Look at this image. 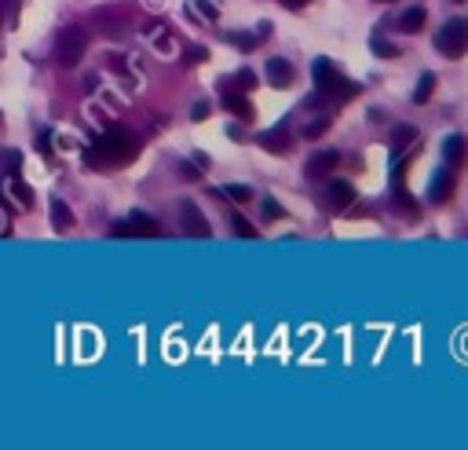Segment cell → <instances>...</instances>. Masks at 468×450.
<instances>
[{"label":"cell","mask_w":468,"mask_h":450,"mask_svg":"<svg viewBox=\"0 0 468 450\" xmlns=\"http://www.w3.org/2000/svg\"><path fill=\"white\" fill-rule=\"evenodd\" d=\"M135 154H140V143H135V139L125 132V128H110V132L99 136V139L88 147L84 162H88L92 168H117V165L135 162Z\"/></svg>","instance_id":"1"},{"label":"cell","mask_w":468,"mask_h":450,"mask_svg":"<svg viewBox=\"0 0 468 450\" xmlns=\"http://www.w3.org/2000/svg\"><path fill=\"white\" fill-rule=\"evenodd\" d=\"M311 77H315V84H318V92H322V95H333L337 103H351L359 92H363V84L348 81L344 73L333 66V59H315V62H311Z\"/></svg>","instance_id":"2"},{"label":"cell","mask_w":468,"mask_h":450,"mask_svg":"<svg viewBox=\"0 0 468 450\" xmlns=\"http://www.w3.org/2000/svg\"><path fill=\"white\" fill-rule=\"evenodd\" d=\"M435 51L446 55V59L468 55V18H450V23H443L439 34H435Z\"/></svg>","instance_id":"3"},{"label":"cell","mask_w":468,"mask_h":450,"mask_svg":"<svg viewBox=\"0 0 468 450\" xmlns=\"http://www.w3.org/2000/svg\"><path fill=\"white\" fill-rule=\"evenodd\" d=\"M84 51H88V34H84L81 26L59 29V37H55V62L59 66H77L84 59Z\"/></svg>","instance_id":"4"},{"label":"cell","mask_w":468,"mask_h":450,"mask_svg":"<svg viewBox=\"0 0 468 450\" xmlns=\"http://www.w3.org/2000/svg\"><path fill=\"white\" fill-rule=\"evenodd\" d=\"M157 231H161V227H157V220L146 216V212H140V209L129 216V223H114V238H154Z\"/></svg>","instance_id":"5"},{"label":"cell","mask_w":468,"mask_h":450,"mask_svg":"<svg viewBox=\"0 0 468 450\" xmlns=\"http://www.w3.org/2000/svg\"><path fill=\"white\" fill-rule=\"evenodd\" d=\"M179 223H183V231L190 234V238H209V220L201 216V209L194 205V201H183L179 205Z\"/></svg>","instance_id":"6"},{"label":"cell","mask_w":468,"mask_h":450,"mask_svg":"<svg viewBox=\"0 0 468 450\" xmlns=\"http://www.w3.org/2000/svg\"><path fill=\"white\" fill-rule=\"evenodd\" d=\"M260 147L271 150V154H289L293 150V132L285 125H274L268 132H260Z\"/></svg>","instance_id":"7"},{"label":"cell","mask_w":468,"mask_h":450,"mask_svg":"<svg viewBox=\"0 0 468 450\" xmlns=\"http://www.w3.org/2000/svg\"><path fill=\"white\" fill-rule=\"evenodd\" d=\"M263 77H268L271 88H289L293 84V62H285V59H268L263 62Z\"/></svg>","instance_id":"8"},{"label":"cell","mask_w":468,"mask_h":450,"mask_svg":"<svg viewBox=\"0 0 468 450\" xmlns=\"http://www.w3.org/2000/svg\"><path fill=\"white\" fill-rule=\"evenodd\" d=\"M4 190H8V195H12V201H15L18 209H34L37 195H34V187H29L26 179H18V176L12 173V176L4 179Z\"/></svg>","instance_id":"9"},{"label":"cell","mask_w":468,"mask_h":450,"mask_svg":"<svg viewBox=\"0 0 468 450\" xmlns=\"http://www.w3.org/2000/svg\"><path fill=\"white\" fill-rule=\"evenodd\" d=\"M443 158H446V165H450V168H457V165L468 158V139L457 136V132L446 136V139H443Z\"/></svg>","instance_id":"10"},{"label":"cell","mask_w":468,"mask_h":450,"mask_svg":"<svg viewBox=\"0 0 468 450\" xmlns=\"http://www.w3.org/2000/svg\"><path fill=\"white\" fill-rule=\"evenodd\" d=\"M326 195H329V201H333L337 209H351V201H355V187H351V179H329Z\"/></svg>","instance_id":"11"},{"label":"cell","mask_w":468,"mask_h":450,"mask_svg":"<svg viewBox=\"0 0 468 450\" xmlns=\"http://www.w3.org/2000/svg\"><path fill=\"white\" fill-rule=\"evenodd\" d=\"M223 106H227V110L234 114V117H242V121H252V117H257V110H252V103L246 99V95H242L238 88L234 92H223Z\"/></svg>","instance_id":"12"},{"label":"cell","mask_w":468,"mask_h":450,"mask_svg":"<svg viewBox=\"0 0 468 450\" xmlns=\"http://www.w3.org/2000/svg\"><path fill=\"white\" fill-rule=\"evenodd\" d=\"M450 195H454V173H450V168H443V173H435V176H432L428 198H432V201H446Z\"/></svg>","instance_id":"13"},{"label":"cell","mask_w":468,"mask_h":450,"mask_svg":"<svg viewBox=\"0 0 468 450\" xmlns=\"http://www.w3.org/2000/svg\"><path fill=\"white\" fill-rule=\"evenodd\" d=\"M337 162H340V154H337V150H322V154H315L311 162H307V168H304V173L311 176V179H318L322 173H329V168H333Z\"/></svg>","instance_id":"14"},{"label":"cell","mask_w":468,"mask_h":450,"mask_svg":"<svg viewBox=\"0 0 468 450\" xmlns=\"http://www.w3.org/2000/svg\"><path fill=\"white\" fill-rule=\"evenodd\" d=\"M395 187V205H399V216H406L410 223H417L421 220V209H417V201H413L406 190H402V184H391Z\"/></svg>","instance_id":"15"},{"label":"cell","mask_w":468,"mask_h":450,"mask_svg":"<svg viewBox=\"0 0 468 450\" xmlns=\"http://www.w3.org/2000/svg\"><path fill=\"white\" fill-rule=\"evenodd\" d=\"M51 227L55 231H70L73 227V212L66 201H59V198H51Z\"/></svg>","instance_id":"16"},{"label":"cell","mask_w":468,"mask_h":450,"mask_svg":"<svg viewBox=\"0 0 468 450\" xmlns=\"http://www.w3.org/2000/svg\"><path fill=\"white\" fill-rule=\"evenodd\" d=\"M424 18H428V15H424V8L413 4V8H406V12L399 15V29H402V34H417V29L424 26Z\"/></svg>","instance_id":"17"},{"label":"cell","mask_w":468,"mask_h":450,"mask_svg":"<svg viewBox=\"0 0 468 450\" xmlns=\"http://www.w3.org/2000/svg\"><path fill=\"white\" fill-rule=\"evenodd\" d=\"M369 51H374V55H380V59H399V55H402V48H399V45H391V40H388V37H380V34L369 37Z\"/></svg>","instance_id":"18"},{"label":"cell","mask_w":468,"mask_h":450,"mask_svg":"<svg viewBox=\"0 0 468 450\" xmlns=\"http://www.w3.org/2000/svg\"><path fill=\"white\" fill-rule=\"evenodd\" d=\"M432 92H435V73H421L417 77V88H413V103L424 106L432 99Z\"/></svg>","instance_id":"19"},{"label":"cell","mask_w":468,"mask_h":450,"mask_svg":"<svg viewBox=\"0 0 468 450\" xmlns=\"http://www.w3.org/2000/svg\"><path fill=\"white\" fill-rule=\"evenodd\" d=\"M190 12H194L198 18H205V23H216L220 18V8L212 4V0H190Z\"/></svg>","instance_id":"20"},{"label":"cell","mask_w":468,"mask_h":450,"mask_svg":"<svg viewBox=\"0 0 468 450\" xmlns=\"http://www.w3.org/2000/svg\"><path fill=\"white\" fill-rule=\"evenodd\" d=\"M413 139H417V128H410V125H399L395 132H391V147L402 150V147H410Z\"/></svg>","instance_id":"21"},{"label":"cell","mask_w":468,"mask_h":450,"mask_svg":"<svg viewBox=\"0 0 468 450\" xmlns=\"http://www.w3.org/2000/svg\"><path fill=\"white\" fill-rule=\"evenodd\" d=\"M18 165H23V154H18V150H4V154H0V173L4 176L18 173Z\"/></svg>","instance_id":"22"},{"label":"cell","mask_w":468,"mask_h":450,"mask_svg":"<svg viewBox=\"0 0 468 450\" xmlns=\"http://www.w3.org/2000/svg\"><path fill=\"white\" fill-rule=\"evenodd\" d=\"M231 227L242 234V238H257V227H252V223L242 216V212H231Z\"/></svg>","instance_id":"23"},{"label":"cell","mask_w":468,"mask_h":450,"mask_svg":"<svg viewBox=\"0 0 468 450\" xmlns=\"http://www.w3.org/2000/svg\"><path fill=\"white\" fill-rule=\"evenodd\" d=\"M227 45H234L238 51H252L260 45V37H249V34H227Z\"/></svg>","instance_id":"24"},{"label":"cell","mask_w":468,"mask_h":450,"mask_svg":"<svg viewBox=\"0 0 468 450\" xmlns=\"http://www.w3.org/2000/svg\"><path fill=\"white\" fill-rule=\"evenodd\" d=\"M329 125H333V121H329V114H322V117H315V121L304 128V136H307V139H318V136L329 132Z\"/></svg>","instance_id":"25"},{"label":"cell","mask_w":468,"mask_h":450,"mask_svg":"<svg viewBox=\"0 0 468 450\" xmlns=\"http://www.w3.org/2000/svg\"><path fill=\"white\" fill-rule=\"evenodd\" d=\"M223 195H227L231 201H249L252 190H249L246 184H227V187H223Z\"/></svg>","instance_id":"26"},{"label":"cell","mask_w":468,"mask_h":450,"mask_svg":"<svg viewBox=\"0 0 468 450\" xmlns=\"http://www.w3.org/2000/svg\"><path fill=\"white\" fill-rule=\"evenodd\" d=\"M205 59H209V48H201V45H194V48L183 51V62H187V66H198V62H205Z\"/></svg>","instance_id":"27"},{"label":"cell","mask_w":468,"mask_h":450,"mask_svg":"<svg viewBox=\"0 0 468 450\" xmlns=\"http://www.w3.org/2000/svg\"><path fill=\"white\" fill-rule=\"evenodd\" d=\"M260 212H263V220H282L285 212H282V205L274 198H263V205H260Z\"/></svg>","instance_id":"28"},{"label":"cell","mask_w":468,"mask_h":450,"mask_svg":"<svg viewBox=\"0 0 468 450\" xmlns=\"http://www.w3.org/2000/svg\"><path fill=\"white\" fill-rule=\"evenodd\" d=\"M209 110H212V106H209L205 99H201V103H194V106H190V121H205V117H209Z\"/></svg>","instance_id":"29"},{"label":"cell","mask_w":468,"mask_h":450,"mask_svg":"<svg viewBox=\"0 0 468 450\" xmlns=\"http://www.w3.org/2000/svg\"><path fill=\"white\" fill-rule=\"evenodd\" d=\"M238 84H242V88H257V73H252V70H238Z\"/></svg>","instance_id":"30"},{"label":"cell","mask_w":468,"mask_h":450,"mask_svg":"<svg viewBox=\"0 0 468 450\" xmlns=\"http://www.w3.org/2000/svg\"><path fill=\"white\" fill-rule=\"evenodd\" d=\"M282 8H289V12H300V8H307V0H278Z\"/></svg>","instance_id":"31"},{"label":"cell","mask_w":468,"mask_h":450,"mask_svg":"<svg viewBox=\"0 0 468 450\" xmlns=\"http://www.w3.org/2000/svg\"><path fill=\"white\" fill-rule=\"evenodd\" d=\"M271 29H274L271 23H260V29H257V37H260V40H268V37H271Z\"/></svg>","instance_id":"32"},{"label":"cell","mask_w":468,"mask_h":450,"mask_svg":"<svg viewBox=\"0 0 468 450\" xmlns=\"http://www.w3.org/2000/svg\"><path fill=\"white\" fill-rule=\"evenodd\" d=\"M8 231V223H4V216H0V234H4Z\"/></svg>","instance_id":"33"}]
</instances>
